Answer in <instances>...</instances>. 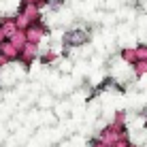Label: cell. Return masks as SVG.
Listing matches in <instances>:
<instances>
[{
  "label": "cell",
  "mask_w": 147,
  "mask_h": 147,
  "mask_svg": "<svg viewBox=\"0 0 147 147\" xmlns=\"http://www.w3.org/2000/svg\"><path fill=\"white\" fill-rule=\"evenodd\" d=\"M96 139H98L100 143H105L107 147H111V145H115V143L121 141V139H128V134H126V128H124V126H113V124H109V126H105V130H100V132H98Z\"/></svg>",
  "instance_id": "1"
},
{
  "label": "cell",
  "mask_w": 147,
  "mask_h": 147,
  "mask_svg": "<svg viewBox=\"0 0 147 147\" xmlns=\"http://www.w3.org/2000/svg\"><path fill=\"white\" fill-rule=\"evenodd\" d=\"M47 26H45L43 22H34V24H30V26L24 30V34H26V40L28 43H34V45H38L40 40H43L45 36H47Z\"/></svg>",
  "instance_id": "2"
},
{
  "label": "cell",
  "mask_w": 147,
  "mask_h": 147,
  "mask_svg": "<svg viewBox=\"0 0 147 147\" xmlns=\"http://www.w3.org/2000/svg\"><path fill=\"white\" fill-rule=\"evenodd\" d=\"M90 38V32L83 28H77V30H68L66 34H64V45L66 47H81V45H85Z\"/></svg>",
  "instance_id": "3"
},
{
  "label": "cell",
  "mask_w": 147,
  "mask_h": 147,
  "mask_svg": "<svg viewBox=\"0 0 147 147\" xmlns=\"http://www.w3.org/2000/svg\"><path fill=\"white\" fill-rule=\"evenodd\" d=\"M36 55H38V45H34V43H26L22 49H19V62L22 64H26V66H30V64L36 60Z\"/></svg>",
  "instance_id": "4"
},
{
  "label": "cell",
  "mask_w": 147,
  "mask_h": 147,
  "mask_svg": "<svg viewBox=\"0 0 147 147\" xmlns=\"http://www.w3.org/2000/svg\"><path fill=\"white\" fill-rule=\"evenodd\" d=\"M0 58H2L7 64H9V62H17V58H19V49L15 47L11 40L4 38L2 43H0Z\"/></svg>",
  "instance_id": "5"
},
{
  "label": "cell",
  "mask_w": 147,
  "mask_h": 147,
  "mask_svg": "<svg viewBox=\"0 0 147 147\" xmlns=\"http://www.w3.org/2000/svg\"><path fill=\"white\" fill-rule=\"evenodd\" d=\"M19 13L28 19V24H34V22H40V9L36 4H22Z\"/></svg>",
  "instance_id": "6"
},
{
  "label": "cell",
  "mask_w": 147,
  "mask_h": 147,
  "mask_svg": "<svg viewBox=\"0 0 147 147\" xmlns=\"http://www.w3.org/2000/svg\"><path fill=\"white\" fill-rule=\"evenodd\" d=\"M0 30H2L4 38H9L15 30H19L17 24H15V17H0Z\"/></svg>",
  "instance_id": "7"
},
{
  "label": "cell",
  "mask_w": 147,
  "mask_h": 147,
  "mask_svg": "<svg viewBox=\"0 0 147 147\" xmlns=\"http://www.w3.org/2000/svg\"><path fill=\"white\" fill-rule=\"evenodd\" d=\"M7 40H11V43H13L17 49H22L24 45L28 43V40H26V34H24V30H15V32H13V34H11V36H9Z\"/></svg>",
  "instance_id": "8"
},
{
  "label": "cell",
  "mask_w": 147,
  "mask_h": 147,
  "mask_svg": "<svg viewBox=\"0 0 147 147\" xmlns=\"http://www.w3.org/2000/svg\"><path fill=\"white\" fill-rule=\"evenodd\" d=\"M119 58H121V62H126L128 66H132V64L136 62L134 47H124V49H121V53H119Z\"/></svg>",
  "instance_id": "9"
},
{
  "label": "cell",
  "mask_w": 147,
  "mask_h": 147,
  "mask_svg": "<svg viewBox=\"0 0 147 147\" xmlns=\"http://www.w3.org/2000/svg\"><path fill=\"white\" fill-rule=\"evenodd\" d=\"M132 70L136 77H143V75H147V60H136V62L132 64Z\"/></svg>",
  "instance_id": "10"
},
{
  "label": "cell",
  "mask_w": 147,
  "mask_h": 147,
  "mask_svg": "<svg viewBox=\"0 0 147 147\" xmlns=\"http://www.w3.org/2000/svg\"><path fill=\"white\" fill-rule=\"evenodd\" d=\"M111 124H113V126H124L126 124V113H124V111H117L115 117L111 119Z\"/></svg>",
  "instance_id": "11"
},
{
  "label": "cell",
  "mask_w": 147,
  "mask_h": 147,
  "mask_svg": "<svg viewBox=\"0 0 147 147\" xmlns=\"http://www.w3.org/2000/svg\"><path fill=\"white\" fill-rule=\"evenodd\" d=\"M134 53H136V60H147V45H136Z\"/></svg>",
  "instance_id": "12"
},
{
  "label": "cell",
  "mask_w": 147,
  "mask_h": 147,
  "mask_svg": "<svg viewBox=\"0 0 147 147\" xmlns=\"http://www.w3.org/2000/svg\"><path fill=\"white\" fill-rule=\"evenodd\" d=\"M40 60H43L45 64H49V62H53V60H55V53L53 51H45L43 55H40Z\"/></svg>",
  "instance_id": "13"
},
{
  "label": "cell",
  "mask_w": 147,
  "mask_h": 147,
  "mask_svg": "<svg viewBox=\"0 0 147 147\" xmlns=\"http://www.w3.org/2000/svg\"><path fill=\"white\" fill-rule=\"evenodd\" d=\"M90 147H107V145H105V143H100L98 139H92V141H90Z\"/></svg>",
  "instance_id": "14"
},
{
  "label": "cell",
  "mask_w": 147,
  "mask_h": 147,
  "mask_svg": "<svg viewBox=\"0 0 147 147\" xmlns=\"http://www.w3.org/2000/svg\"><path fill=\"white\" fill-rule=\"evenodd\" d=\"M38 0H22V4H36Z\"/></svg>",
  "instance_id": "15"
},
{
  "label": "cell",
  "mask_w": 147,
  "mask_h": 147,
  "mask_svg": "<svg viewBox=\"0 0 147 147\" xmlns=\"http://www.w3.org/2000/svg\"><path fill=\"white\" fill-rule=\"evenodd\" d=\"M2 40H4V34H2V30H0V43H2Z\"/></svg>",
  "instance_id": "16"
},
{
  "label": "cell",
  "mask_w": 147,
  "mask_h": 147,
  "mask_svg": "<svg viewBox=\"0 0 147 147\" xmlns=\"http://www.w3.org/2000/svg\"><path fill=\"white\" fill-rule=\"evenodd\" d=\"M128 147H136V145H132V143H128Z\"/></svg>",
  "instance_id": "17"
}]
</instances>
